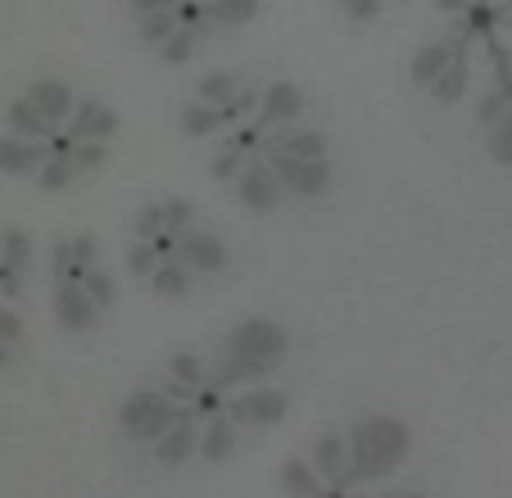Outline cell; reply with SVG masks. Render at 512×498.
<instances>
[{"label":"cell","instance_id":"6","mask_svg":"<svg viewBox=\"0 0 512 498\" xmlns=\"http://www.w3.org/2000/svg\"><path fill=\"white\" fill-rule=\"evenodd\" d=\"M177 263H182L191 277H209V272L227 268V245L223 236L213 231H177Z\"/></svg>","mask_w":512,"mask_h":498},{"label":"cell","instance_id":"2","mask_svg":"<svg viewBox=\"0 0 512 498\" xmlns=\"http://www.w3.org/2000/svg\"><path fill=\"white\" fill-rule=\"evenodd\" d=\"M227 358L241 367L245 381H259L286 358V331L272 317H250L227 336Z\"/></svg>","mask_w":512,"mask_h":498},{"label":"cell","instance_id":"19","mask_svg":"<svg viewBox=\"0 0 512 498\" xmlns=\"http://www.w3.org/2000/svg\"><path fill=\"white\" fill-rule=\"evenodd\" d=\"M467 82H472V68H467V55H458L454 64H449L445 73L435 77V82H431L426 91H431V96L440 100V105H458V100L467 96Z\"/></svg>","mask_w":512,"mask_h":498},{"label":"cell","instance_id":"30","mask_svg":"<svg viewBox=\"0 0 512 498\" xmlns=\"http://www.w3.org/2000/svg\"><path fill=\"white\" fill-rule=\"evenodd\" d=\"M245 163H250V154H245V150H236V145H227V150H218V154H213L209 173L218 177V182H236V177L245 173Z\"/></svg>","mask_w":512,"mask_h":498},{"label":"cell","instance_id":"4","mask_svg":"<svg viewBox=\"0 0 512 498\" xmlns=\"http://www.w3.org/2000/svg\"><path fill=\"white\" fill-rule=\"evenodd\" d=\"M272 168V177L281 182V191L304 195V200H318L331 186V163L327 159H286V154H263Z\"/></svg>","mask_w":512,"mask_h":498},{"label":"cell","instance_id":"45","mask_svg":"<svg viewBox=\"0 0 512 498\" xmlns=\"http://www.w3.org/2000/svg\"><path fill=\"white\" fill-rule=\"evenodd\" d=\"M150 249H155V259H177V231H159L155 240H150Z\"/></svg>","mask_w":512,"mask_h":498},{"label":"cell","instance_id":"28","mask_svg":"<svg viewBox=\"0 0 512 498\" xmlns=\"http://www.w3.org/2000/svg\"><path fill=\"white\" fill-rule=\"evenodd\" d=\"M73 182H78V173H73V163H68V159H46L37 168V186H41V191H50V195L68 191Z\"/></svg>","mask_w":512,"mask_h":498},{"label":"cell","instance_id":"27","mask_svg":"<svg viewBox=\"0 0 512 498\" xmlns=\"http://www.w3.org/2000/svg\"><path fill=\"white\" fill-rule=\"evenodd\" d=\"M82 290H87V299H91V304L100 308V313H105V308H109V304H114V299H118V286H114V277H109V272L100 268V263H96V268H87V277H82Z\"/></svg>","mask_w":512,"mask_h":498},{"label":"cell","instance_id":"48","mask_svg":"<svg viewBox=\"0 0 512 498\" xmlns=\"http://www.w3.org/2000/svg\"><path fill=\"white\" fill-rule=\"evenodd\" d=\"M10 363H14V349L5 345V340H0V372H5V367H10Z\"/></svg>","mask_w":512,"mask_h":498},{"label":"cell","instance_id":"23","mask_svg":"<svg viewBox=\"0 0 512 498\" xmlns=\"http://www.w3.org/2000/svg\"><path fill=\"white\" fill-rule=\"evenodd\" d=\"M236 91H241V77H236V73H223V68H218V73H204V77H200V87H195V100H200V105L223 109L227 100L236 96Z\"/></svg>","mask_w":512,"mask_h":498},{"label":"cell","instance_id":"40","mask_svg":"<svg viewBox=\"0 0 512 498\" xmlns=\"http://www.w3.org/2000/svg\"><path fill=\"white\" fill-rule=\"evenodd\" d=\"M250 109H259V87H241V91H236V96L223 105V118H227V123H241Z\"/></svg>","mask_w":512,"mask_h":498},{"label":"cell","instance_id":"34","mask_svg":"<svg viewBox=\"0 0 512 498\" xmlns=\"http://www.w3.org/2000/svg\"><path fill=\"white\" fill-rule=\"evenodd\" d=\"M105 159H109V145H100V141H78L73 145V154H68L73 173H96Z\"/></svg>","mask_w":512,"mask_h":498},{"label":"cell","instance_id":"10","mask_svg":"<svg viewBox=\"0 0 512 498\" xmlns=\"http://www.w3.org/2000/svg\"><path fill=\"white\" fill-rule=\"evenodd\" d=\"M114 132H118V114L109 105H100V100H91V96L73 105V118H68V136H73V145L78 141L109 145L114 141Z\"/></svg>","mask_w":512,"mask_h":498},{"label":"cell","instance_id":"42","mask_svg":"<svg viewBox=\"0 0 512 498\" xmlns=\"http://www.w3.org/2000/svg\"><path fill=\"white\" fill-rule=\"evenodd\" d=\"M340 5H345V14L354 23H368V19H377V14H381V5H386V0H340Z\"/></svg>","mask_w":512,"mask_h":498},{"label":"cell","instance_id":"9","mask_svg":"<svg viewBox=\"0 0 512 498\" xmlns=\"http://www.w3.org/2000/svg\"><path fill=\"white\" fill-rule=\"evenodd\" d=\"M236 191H241V204L254 213H272L281 200V182L272 177L268 159H259V154H250V163H245V173L236 177Z\"/></svg>","mask_w":512,"mask_h":498},{"label":"cell","instance_id":"5","mask_svg":"<svg viewBox=\"0 0 512 498\" xmlns=\"http://www.w3.org/2000/svg\"><path fill=\"white\" fill-rule=\"evenodd\" d=\"M290 399L281 390H272V385H254V390L236 394L232 403H227V422L232 426H277L281 417H286Z\"/></svg>","mask_w":512,"mask_h":498},{"label":"cell","instance_id":"22","mask_svg":"<svg viewBox=\"0 0 512 498\" xmlns=\"http://www.w3.org/2000/svg\"><path fill=\"white\" fill-rule=\"evenodd\" d=\"M150 290H155L159 299H182V295H191V272H186L177 259H164L155 272H150Z\"/></svg>","mask_w":512,"mask_h":498},{"label":"cell","instance_id":"36","mask_svg":"<svg viewBox=\"0 0 512 498\" xmlns=\"http://www.w3.org/2000/svg\"><path fill=\"white\" fill-rule=\"evenodd\" d=\"M164 204V227L168 231H191L195 227V204L182 200V195H173V200H159Z\"/></svg>","mask_w":512,"mask_h":498},{"label":"cell","instance_id":"12","mask_svg":"<svg viewBox=\"0 0 512 498\" xmlns=\"http://www.w3.org/2000/svg\"><path fill=\"white\" fill-rule=\"evenodd\" d=\"M458 55H467V37H445V41H431V46H422L413 55V68H408V73H413V82L417 87H431L435 77L445 73L449 64H454Z\"/></svg>","mask_w":512,"mask_h":498},{"label":"cell","instance_id":"44","mask_svg":"<svg viewBox=\"0 0 512 498\" xmlns=\"http://www.w3.org/2000/svg\"><path fill=\"white\" fill-rule=\"evenodd\" d=\"M19 295H23V277L14 268H5V263H0V299H5V304H14Z\"/></svg>","mask_w":512,"mask_h":498},{"label":"cell","instance_id":"16","mask_svg":"<svg viewBox=\"0 0 512 498\" xmlns=\"http://www.w3.org/2000/svg\"><path fill=\"white\" fill-rule=\"evenodd\" d=\"M313 471H318L322 485H340V476H345L349 467V444L345 435H322L318 444H313Z\"/></svg>","mask_w":512,"mask_h":498},{"label":"cell","instance_id":"1","mask_svg":"<svg viewBox=\"0 0 512 498\" xmlns=\"http://www.w3.org/2000/svg\"><path fill=\"white\" fill-rule=\"evenodd\" d=\"M345 444H349V467L340 476V489H354L363 480H386L413 449V431L399 417H363L345 435Z\"/></svg>","mask_w":512,"mask_h":498},{"label":"cell","instance_id":"29","mask_svg":"<svg viewBox=\"0 0 512 498\" xmlns=\"http://www.w3.org/2000/svg\"><path fill=\"white\" fill-rule=\"evenodd\" d=\"M173 19L182 32H191L195 41L209 37V19H204V0H177L173 5Z\"/></svg>","mask_w":512,"mask_h":498},{"label":"cell","instance_id":"26","mask_svg":"<svg viewBox=\"0 0 512 498\" xmlns=\"http://www.w3.org/2000/svg\"><path fill=\"white\" fill-rule=\"evenodd\" d=\"M177 32V19H173V10H159V14H141V23H136V37L145 41L150 50H159L168 37Z\"/></svg>","mask_w":512,"mask_h":498},{"label":"cell","instance_id":"47","mask_svg":"<svg viewBox=\"0 0 512 498\" xmlns=\"http://www.w3.org/2000/svg\"><path fill=\"white\" fill-rule=\"evenodd\" d=\"M467 5H472V0H435L440 14H467Z\"/></svg>","mask_w":512,"mask_h":498},{"label":"cell","instance_id":"17","mask_svg":"<svg viewBox=\"0 0 512 498\" xmlns=\"http://www.w3.org/2000/svg\"><path fill=\"white\" fill-rule=\"evenodd\" d=\"M195 444H200V431H195V417H191V422H177V426H168V431L159 435L155 458L164 462V467H182V462L195 453Z\"/></svg>","mask_w":512,"mask_h":498},{"label":"cell","instance_id":"31","mask_svg":"<svg viewBox=\"0 0 512 498\" xmlns=\"http://www.w3.org/2000/svg\"><path fill=\"white\" fill-rule=\"evenodd\" d=\"M195 46H200V41L191 37V32H182L177 28L173 37L164 41V46H159V59H164L168 68H182V64H191V55H195Z\"/></svg>","mask_w":512,"mask_h":498},{"label":"cell","instance_id":"33","mask_svg":"<svg viewBox=\"0 0 512 498\" xmlns=\"http://www.w3.org/2000/svg\"><path fill=\"white\" fill-rule=\"evenodd\" d=\"M508 114H512V91H503V87H494L490 96L476 105V123L481 127H494L499 118H508Z\"/></svg>","mask_w":512,"mask_h":498},{"label":"cell","instance_id":"38","mask_svg":"<svg viewBox=\"0 0 512 498\" xmlns=\"http://www.w3.org/2000/svg\"><path fill=\"white\" fill-rule=\"evenodd\" d=\"M68 254H73V263H78V268H96L100 240L91 236V231H78V236H68Z\"/></svg>","mask_w":512,"mask_h":498},{"label":"cell","instance_id":"35","mask_svg":"<svg viewBox=\"0 0 512 498\" xmlns=\"http://www.w3.org/2000/svg\"><path fill=\"white\" fill-rule=\"evenodd\" d=\"M132 231H136V240H145V245H150L159 231H168L164 227V204H141L136 218H132Z\"/></svg>","mask_w":512,"mask_h":498},{"label":"cell","instance_id":"18","mask_svg":"<svg viewBox=\"0 0 512 498\" xmlns=\"http://www.w3.org/2000/svg\"><path fill=\"white\" fill-rule=\"evenodd\" d=\"M5 123H10V136H23V141H46V136L55 132V127H50L46 118H41L23 96L10 100V109H5Z\"/></svg>","mask_w":512,"mask_h":498},{"label":"cell","instance_id":"50","mask_svg":"<svg viewBox=\"0 0 512 498\" xmlns=\"http://www.w3.org/2000/svg\"><path fill=\"white\" fill-rule=\"evenodd\" d=\"M508 5H512V0H508Z\"/></svg>","mask_w":512,"mask_h":498},{"label":"cell","instance_id":"46","mask_svg":"<svg viewBox=\"0 0 512 498\" xmlns=\"http://www.w3.org/2000/svg\"><path fill=\"white\" fill-rule=\"evenodd\" d=\"M177 0H132V10H136V19L141 14H159V10H173Z\"/></svg>","mask_w":512,"mask_h":498},{"label":"cell","instance_id":"15","mask_svg":"<svg viewBox=\"0 0 512 498\" xmlns=\"http://www.w3.org/2000/svg\"><path fill=\"white\" fill-rule=\"evenodd\" d=\"M204 462H227L236 453V426L227 422V412L218 417H204V431H200V444H195Z\"/></svg>","mask_w":512,"mask_h":498},{"label":"cell","instance_id":"25","mask_svg":"<svg viewBox=\"0 0 512 498\" xmlns=\"http://www.w3.org/2000/svg\"><path fill=\"white\" fill-rule=\"evenodd\" d=\"M223 127H227L223 109L200 105V100H191V105L182 109V132L186 136H209V132H223Z\"/></svg>","mask_w":512,"mask_h":498},{"label":"cell","instance_id":"39","mask_svg":"<svg viewBox=\"0 0 512 498\" xmlns=\"http://www.w3.org/2000/svg\"><path fill=\"white\" fill-rule=\"evenodd\" d=\"M159 268V259H155V249L145 245V240H136L132 249H127V272L132 277H141V281H150V272Z\"/></svg>","mask_w":512,"mask_h":498},{"label":"cell","instance_id":"32","mask_svg":"<svg viewBox=\"0 0 512 498\" xmlns=\"http://www.w3.org/2000/svg\"><path fill=\"white\" fill-rule=\"evenodd\" d=\"M168 381H177V385H191V390H200V381H204V367H200V358L195 354H173L168 358Z\"/></svg>","mask_w":512,"mask_h":498},{"label":"cell","instance_id":"49","mask_svg":"<svg viewBox=\"0 0 512 498\" xmlns=\"http://www.w3.org/2000/svg\"><path fill=\"white\" fill-rule=\"evenodd\" d=\"M386 498H422V494H386Z\"/></svg>","mask_w":512,"mask_h":498},{"label":"cell","instance_id":"24","mask_svg":"<svg viewBox=\"0 0 512 498\" xmlns=\"http://www.w3.org/2000/svg\"><path fill=\"white\" fill-rule=\"evenodd\" d=\"M0 263L14 272H23L32 263V236L23 227H5L0 231Z\"/></svg>","mask_w":512,"mask_h":498},{"label":"cell","instance_id":"8","mask_svg":"<svg viewBox=\"0 0 512 498\" xmlns=\"http://www.w3.org/2000/svg\"><path fill=\"white\" fill-rule=\"evenodd\" d=\"M23 100H28L50 127L68 123V118H73V105H78V96H73V87H68L64 77H32Z\"/></svg>","mask_w":512,"mask_h":498},{"label":"cell","instance_id":"14","mask_svg":"<svg viewBox=\"0 0 512 498\" xmlns=\"http://www.w3.org/2000/svg\"><path fill=\"white\" fill-rule=\"evenodd\" d=\"M268 154H286V159H327V136L313 127H281L268 141Z\"/></svg>","mask_w":512,"mask_h":498},{"label":"cell","instance_id":"3","mask_svg":"<svg viewBox=\"0 0 512 498\" xmlns=\"http://www.w3.org/2000/svg\"><path fill=\"white\" fill-rule=\"evenodd\" d=\"M191 417L195 412L186 408V403L164 399V390H136V394H127V403L118 408L123 435H132V440H141V444H155L168 426L191 422Z\"/></svg>","mask_w":512,"mask_h":498},{"label":"cell","instance_id":"7","mask_svg":"<svg viewBox=\"0 0 512 498\" xmlns=\"http://www.w3.org/2000/svg\"><path fill=\"white\" fill-rule=\"evenodd\" d=\"M304 114V91L295 82H272L259 91V118L254 123L263 132H281V127H295V118Z\"/></svg>","mask_w":512,"mask_h":498},{"label":"cell","instance_id":"21","mask_svg":"<svg viewBox=\"0 0 512 498\" xmlns=\"http://www.w3.org/2000/svg\"><path fill=\"white\" fill-rule=\"evenodd\" d=\"M259 14V0H204V19L223 23V28H245V23Z\"/></svg>","mask_w":512,"mask_h":498},{"label":"cell","instance_id":"20","mask_svg":"<svg viewBox=\"0 0 512 498\" xmlns=\"http://www.w3.org/2000/svg\"><path fill=\"white\" fill-rule=\"evenodd\" d=\"M281 485H286L290 498H318L322 489H327V485L318 480V471H313L309 458H290L286 467H281Z\"/></svg>","mask_w":512,"mask_h":498},{"label":"cell","instance_id":"37","mask_svg":"<svg viewBox=\"0 0 512 498\" xmlns=\"http://www.w3.org/2000/svg\"><path fill=\"white\" fill-rule=\"evenodd\" d=\"M490 159L503 163V168H512V114L490 127Z\"/></svg>","mask_w":512,"mask_h":498},{"label":"cell","instance_id":"43","mask_svg":"<svg viewBox=\"0 0 512 498\" xmlns=\"http://www.w3.org/2000/svg\"><path fill=\"white\" fill-rule=\"evenodd\" d=\"M191 403H195V412H200V417H218V412H223V394L209 390V385H200Z\"/></svg>","mask_w":512,"mask_h":498},{"label":"cell","instance_id":"41","mask_svg":"<svg viewBox=\"0 0 512 498\" xmlns=\"http://www.w3.org/2000/svg\"><path fill=\"white\" fill-rule=\"evenodd\" d=\"M0 340H5V345H10V349L23 340V317L14 313L10 304H0Z\"/></svg>","mask_w":512,"mask_h":498},{"label":"cell","instance_id":"13","mask_svg":"<svg viewBox=\"0 0 512 498\" xmlns=\"http://www.w3.org/2000/svg\"><path fill=\"white\" fill-rule=\"evenodd\" d=\"M46 163V145L23 141V136H0V173L5 177H37V168Z\"/></svg>","mask_w":512,"mask_h":498},{"label":"cell","instance_id":"11","mask_svg":"<svg viewBox=\"0 0 512 498\" xmlns=\"http://www.w3.org/2000/svg\"><path fill=\"white\" fill-rule=\"evenodd\" d=\"M55 317H59L64 331H73V336H91V331L100 326V308L87 299V290L64 286V281L55 286Z\"/></svg>","mask_w":512,"mask_h":498}]
</instances>
